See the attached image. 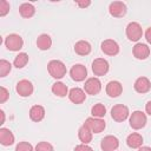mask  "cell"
Listing matches in <instances>:
<instances>
[{"mask_svg": "<svg viewBox=\"0 0 151 151\" xmlns=\"http://www.w3.org/2000/svg\"><path fill=\"white\" fill-rule=\"evenodd\" d=\"M47 70H48V73L51 77H53L54 79H61L67 70H66V66L63 61L60 60H51L48 64H47Z\"/></svg>", "mask_w": 151, "mask_h": 151, "instance_id": "obj_1", "label": "cell"}, {"mask_svg": "<svg viewBox=\"0 0 151 151\" xmlns=\"http://www.w3.org/2000/svg\"><path fill=\"white\" fill-rule=\"evenodd\" d=\"M130 112H129V107L124 104H117L111 109V117L113 120L116 122H124L129 118Z\"/></svg>", "mask_w": 151, "mask_h": 151, "instance_id": "obj_2", "label": "cell"}, {"mask_svg": "<svg viewBox=\"0 0 151 151\" xmlns=\"http://www.w3.org/2000/svg\"><path fill=\"white\" fill-rule=\"evenodd\" d=\"M146 125V114L139 110L133 111L130 116V126L134 130H140Z\"/></svg>", "mask_w": 151, "mask_h": 151, "instance_id": "obj_3", "label": "cell"}, {"mask_svg": "<svg viewBox=\"0 0 151 151\" xmlns=\"http://www.w3.org/2000/svg\"><path fill=\"white\" fill-rule=\"evenodd\" d=\"M125 32H126V37H127V39L130 41H138L143 35V28L136 21L130 22L126 26V31Z\"/></svg>", "mask_w": 151, "mask_h": 151, "instance_id": "obj_4", "label": "cell"}, {"mask_svg": "<svg viewBox=\"0 0 151 151\" xmlns=\"http://www.w3.org/2000/svg\"><path fill=\"white\" fill-rule=\"evenodd\" d=\"M5 46L9 51H19L24 46V40L19 34L12 33L5 38Z\"/></svg>", "mask_w": 151, "mask_h": 151, "instance_id": "obj_5", "label": "cell"}, {"mask_svg": "<svg viewBox=\"0 0 151 151\" xmlns=\"http://www.w3.org/2000/svg\"><path fill=\"white\" fill-rule=\"evenodd\" d=\"M100 90H101V83L97 77H91V78L86 79L85 85H84V91L87 94L96 96L100 92Z\"/></svg>", "mask_w": 151, "mask_h": 151, "instance_id": "obj_6", "label": "cell"}, {"mask_svg": "<svg viewBox=\"0 0 151 151\" xmlns=\"http://www.w3.org/2000/svg\"><path fill=\"white\" fill-rule=\"evenodd\" d=\"M84 124L91 130L92 133H100V132H103L105 130V126H106L104 119H101V118H94V117L87 118Z\"/></svg>", "mask_w": 151, "mask_h": 151, "instance_id": "obj_7", "label": "cell"}, {"mask_svg": "<svg viewBox=\"0 0 151 151\" xmlns=\"http://www.w3.org/2000/svg\"><path fill=\"white\" fill-rule=\"evenodd\" d=\"M109 63L104 58H97L92 63V72L94 76H105L109 72Z\"/></svg>", "mask_w": 151, "mask_h": 151, "instance_id": "obj_8", "label": "cell"}, {"mask_svg": "<svg viewBox=\"0 0 151 151\" xmlns=\"http://www.w3.org/2000/svg\"><path fill=\"white\" fill-rule=\"evenodd\" d=\"M70 76L74 81H83L87 77V70L81 64H76L70 70Z\"/></svg>", "mask_w": 151, "mask_h": 151, "instance_id": "obj_9", "label": "cell"}, {"mask_svg": "<svg viewBox=\"0 0 151 151\" xmlns=\"http://www.w3.org/2000/svg\"><path fill=\"white\" fill-rule=\"evenodd\" d=\"M118 146H119V140L116 136L112 134L105 136L100 143V147L103 151H116Z\"/></svg>", "mask_w": 151, "mask_h": 151, "instance_id": "obj_10", "label": "cell"}, {"mask_svg": "<svg viewBox=\"0 0 151 151\" xmlns=\"http://www.w3.org/2000/svg\"><path fill=\"white\" fill-rule=\"evenodd\" d=\"M17 93L20 97H29L33 93V85L29 80L27 79H22L20 81H18L17 86H15Z\"/></svg>", "mask_w": 151, "mask_h": 151, "instance_id": "obj_11", "label": "cell"}, {"mask_svg": "<svg viewBox=\"0 0 151 151\" xmlns=\"http://www.w3.org/2000/svg\"><path fill=\"white\" fill-rule=\"evenodd\" d=\"M100 47H101V51L106 55H116V54L119 53V45L113 39H106V40H104L101 42Z\"/></svg>", "mask_w": 151, "mask_h": 151, "instance_id": "obj_12", "label": "cell"}, {"mask_svg": "<svg viewBox=\"0 0 151 151\" xmlns=\"http://www.w3.org/2000/svg\"><path fill=\"white\" fill-rule=\"evenodd\" d=\"M109 12L114 18H122L126 14V5L122 1H113L109 6Z\"/></svg>", "mask_w": 151, "mask_h": 151, "instance_id": "obj_13", "label": "cell"}, {"mask_svg": "<svg viewBox=\"0 0 151 151\" xmlns=\"http://www.w3.org/2000/svg\"><path fill=\"white\" fill-rule=\"evenodd\" d=\"M133 52V55L139 59V60H144L146 59L149 55H150V47L146 45V44H143V42H137L132 50Z\"/></svg>", "mask_w": 151, "mask_h": 151, "instance_id": "obj_14", "label": "cell"}, {"mask_svg": "<svg viewBox=\"0 0 151 151\" xmlns=\"http://www.w3.org/2000/svg\"><path fill=\"white\" fill-rule=\"evenodd\" d=\"M123 92V85L117 80H111L106 85V93L111 98H117Z\"/></svg>", "mask_w": 151, "mask_h": 151, "instance_id": "obj_15", "label": "cell"}, {"mask_svg": "<svg viewBox=\"0 0 151 151\" xmlns=\"http://www.w3.org/2000/svg\"><path fill=\"white\" fill-rule=\"evenodd\" d=\"M85 93L86 92L84 90H81L79 87H73V88H71L68 91V98L74 104H81L86 99V94Z\"/></svg>", "mask_w": 151, "mask_h": 151, "instance_id": "obj_16", "label": "cell"}, {"mask_svg": "<svg viewBox=\"0 0 151 151\" xmlns=\"http://www.w3.org/2000/svg\"><path fill=\"white\" fill-rule=\"evenodd\" d=\"M133 87H134V90H136L138 93H142V94H143V93H146V92L150 91V88H151V83H150L149 78H146V77H139V78L136 79Z\"/></svg>", "mask_w": 151, "mask_h": 151, "instance_id": "obj_17", "label": "cell"}, {"mask_svg": "<svg viewBox=\"0 0 151 151\" xmlns=\"http://www.w3.org/2000/svg\"><path fill=\"white\" fill-rule=\"evenodd\" d=\"M0 143L4 146H9L14 143V134L9 129H6V127L0 129Z\"/></svg>", "mask_w": 151, "mask_h": 151, "instance_id": "obj_18", "label": "cell"}, {"mask_svg": "<svg viewBox=\"0 0 151 151\" xmlns=\"http://www.w3.org/2000/svg\"><path fill=\"white\" fill-rule=\"evenodd\" d=\"M91 50H92V47H91L90 42L86 40H79L74 45V52L79 55H87L91 53Z\"/></svg>", "mask_w": 151, "mask_h": 151, "instance_id": "obj_19", "label": "cell"}, {"mask_svg": "<svg viewBox=\"0 0 151 151\" xmlns=\"http://www.w3.org/2000/svg\"><path fill=\"white\" fill-rule=\"evenodd\" d=\"M126 144L131 149H139L142 146V144H143L142 134H139L137 132H133V133L129 134L127 138H126Z\"/></svg>", "mask_w": 151, "mask_h": 151, "instance_id": "obj_20", "label": "cell"}, {"mask_svg": "<svg viewBox=\"0 0 151 151\" xmlns=\"http://www.w3.org/2000/svg\"><path fill=\"white\" fill-rule=\"evenodd\" d=\"M45 117V109L41 105H33L29 109V118L33 122H40Z\"/></svg>", "mask_w": 151, "mask_h": 151, "instance_id": "obj_21", "label": "cell"}, {"mask_svg": "<svg viewBox=\"0 0 151 151\" xmlns=\"http://www.w3.org/2000/svg\"><path fill=\"white\" fill-rule=\"evenodd\" d=\"M37 46L41 51H46V50L51 48V46H52V39H51V37L48 34H46V33L40 34L38 37V39H37Z\"/></svg>", "mask_w": 151, "mask_h": 151, "instance_id": "obj_22", "label": "cell"}, {"mask_svg": "<svg viewBox=\"0 0 151 151\" xmlns=\"http://www.w3.org/2000/svg\"><path fill=\"white\" fill-rule=\"evenodd\" d=\"M78 137L83 144H88L92 140V132L85 124H83L78 130Z\"/></svg>", "mask_w": 151, "mask_h": 151, "instance_id": "obj_23", "label": "cell"}, {"mask_svg": "<svg viewBox=\"0 0 151 151\" xmlns=\"http://www.w3.org/2000/svg\"><path fill=\"white\" fill-rule=\"evenodd\" d=\"M19 13H20V15L22 17V18H32L33 15H34V13H35V8H34V6L32 5V4H29V2H24V4H21L20 5V7H19Z\"/></svg>", "mask_w": 151, "mask_h": 151, "instance_id": "obj_24", "label": "cell"}, {"mask_svg": "<svg viewBox=\"0 0 151 151\" xmlns=\"http://www.w3.org/2000/svg\"><path fill=\"white\" fill-rule=\"evenodd\" d=\"M52 92L57 97H66V94L68 96V88L61 81H57L52 85Z\"/></svg>", "mask_w": 151, "mask_h": 151, "instance_id": "obj_25", "label": "cell"}, {"mask_svg": "<svg viewBox=\"0 0 151 151\" xmlns=\"http://www.w3.org/2000/svg\"><path fill=\"white\" fill-rule=\"evenodd\" d=\"M91 114L94 118H103L106 114V107L100 103L94 104L92 106V109H91Z\"/></svg>", "mask_w": 151, "mask_h": 151, "instance_id": "obj_26", "label": "cell"}, {"mask_svg": "<svg viewBox=\"0 0 151 151\" xmlns=\"http://www.w3.org/2000/svg\"><path fill=\"white\" fill-rule=\"evenodd\" d=\"M28 59H29V58H28V54L21 52V53H19V54L14 58L13 64H14V66H15L17 68H22V67H25L26 64L28 63Z\"/></svg>", "mask_w": 151, "mask_h": 151, "instance_id": "obj_27", "label": "cell"}, {"mask_svg": "<svg viewBox=\"0 0 151 151\" xmlns=\"http://www.w3.org/2000/svg\"><path fill=\"white\" fill-rule=\"evenodd\" d=\"M12 70V65L9 61L1 59L0 60V77H6Z\"/></svg>", "mask_w": 151, "mask_h": 151, "instance_id": "obj_28", "label": "cell"}, {"mask_svg": "<svg viewBox=\"0 0 151 151\" xmlns=\"http://www.w3.org/2000/svg\"><path fill=\"white\" fill-rule=\"evenodd\" d=\"M35 151H53V146L52 144L47 143V142H40L35 145Z\"/></svg>", "mask_w": 151, "mask_h": 151, "instance_id": "obj_29", "label": "cell"}, {"mask_svg": "<svg viewBox=\"0 0 151 151\" xmlns=\"http://www.w3.org/2000/svg\"><path fill=\"white\" fill-rule=\"evenodd\" d=\"M15 151H33V146L28 142H20L17 144Z\"/></svg>", "mask_w": 151, "mask_h": 151, "instance_id": "obj_30", "label": "cell"}, {"mask_svg": "<svg viewBox=\"0 0 151 151\" xmlns=\"http://www.w3.org/2000/svg\"><path fill=\"white\" fill-rule=\"evenodd\" d=\"M8 12H9V4H8V1L1 0L0 1V15L5 17Z\"/></svg>", "mask_w": 151, "mask_h": 151, "instance_id": "obj_31", "label": "cell"}, {"mask_svg": "<svg viewBox=\"0 0 151 151\" xmlns=\"http://www.w3.org/2000/svg\"><path fill=\"white\" fill-rule=\"evenodd\" d=\"M9 98V92L4 86L0 87V103H5Z\"/></svg>", "mask_w": 151, "mask_h": 151, "instance_id": "obj_32", "label": "cell"}, {"mask_svg": "<svg viewBox=\"0 0 151 151\" xmlns=\"http://www.w3.org/2000/svg\"><path fill=\"white\" fill-rule=\"evenodd\" d=\"M74 151H93L92 150V147L91 146H88L87 144H79V145H77L76 147H74Z\"/></svg>", "mask_w": 151, "mask_h": 151, "instance_id": "obj_33", "label": "cell"}, {"mask_svg": "<svg viewBox=\"0 0 151 151\" xmlns=\"http://www.w3.org/2000/svg\"><path fill=\"white\" fill-rule=\"evenodd\" d=\"M145 39H146V41L149 44H151V27H149L146 29V32H145Z\"/></svg>", "mask_w": 151, "mask_h": 151, "instance_id": "obj_34", "label": "cell"}, {"mask_svg": "<svg viewBox=\"0 0 151 151\" xmlns=\"http://www.w3.org/2000/svg\"><path fill=\"white\" fill-rule=\"evenodd\" d=\"M77 5H78L79 7H81V8H84V7L90 6V5H91V1H77Z\"/></svg>", "mask_w": 151, "mask_h": 151, "instance_id": "obj_35", "label": "cell"}, {"mask_svg": "<svg viewBox=\"0 0 151 151\" xmlns=\"http://www.w3.org/2000/svg\"><path fill=\"white\" fill-rule=\"evenodd\" d=\"M145 111H146V113H147L149 116H151V100L146 103V105H145Z\"/></svg>", "mask_w": 151, "mask_h": 151, "instance_id": "obj_36", "label": "cell"}, {"mask_svg": "<svg viewBox=\"0 0 151 151\" xmlns=\"http://www.w3.org/2000/svg\"><path fill=\"white\" fill-rule=\"evenodd\" d=\"M138 151H151V147H149V146H140L138 149Z\"/></svg>", "mask_w": 151, "mask_h": 151, "instance_id": "obj_37", "label": "cell"}, {"mask_svg": "<svg viewBox=\"0 0 151 151\" xmlns=\"http://www.w3.org/2000/svg\"><path fill=\"white\" fill-rule=\"evenodd\" d=\"M0 114H1V123H0V124H4V122H5V113H4L2 110L0 111Z\"/></svg>", "mask_w": 151, "mask_h": 151, "instance_id": "obj_38", "label": "cell"}]
</instances>
